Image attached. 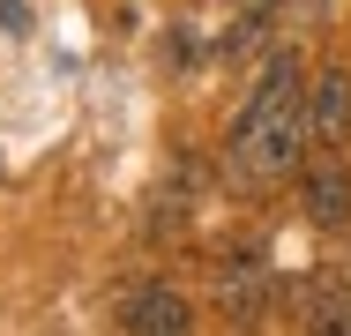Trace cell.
<instances>
[{
	"mask_svg": "<svg viewBox=\"0 0 351 336\" xmlns=\"http://www.w3.org/2000/svg\"><path fill=\"white\" fill-rule=\"evenodd\" d=\"M0 30L23 38V30H30V0H0Z\"/></svg>",
	"mask_w": 351,
	"mask_h": 336,
	"instance_id": "52a82bcc",
	"label": "cell"
},
{
	"mask_svg": "<svg viewBox=\"0 0 351 336\" xmlns=\"http://www.w3.org/2000/svg\"><path fill=\"white\" fill-rule=\"evenodd\" d=\"M344 128H351V75L344 67H322L306 82V134L314 142H344Z\"/></svg>",
	"mask_w": 351,
	"mask_h": 336,
	"instance_id": "7a4b0ae2",
	"label": "cell"
},
{
	"mask_svg": "<svg viewBox=\"0 0 351 336\" xmlns=\"http://www.w3.org/2000/svg\"><path fill=\"white\" fill-rule=\"evenodd\" d=\"M128 329L135 336H195V314H187L180 291L149 284V291H135V307H128Z\"/></svg>",
	"mask_w": 351,
	"mask_h": 336,
	"instance_id": "3957f363",
	"label": "cell"
},
{
	"mask_svg": "<svg viewBox=\"0 0 351 336\" xmlns=\"http://www.w3.org/2000/svg\"><path fill=\"white\" fill-rule=\"evenodd\" d=\"M217 299H224L232 322H254V314H262V269L254 262H224L217 269Z\"/></svg>",
	"mask_w": 351,
	"mask_h": 336,
	"instance_id": "5b68a950",
	"label": "cell"
},
{
	"mask_svg": "<svg viewBox=\"0 0 351 336\" xmlns=\"http://www.w3.org/2000/svg\"><path fill=\"white\" fill-rule=\"evenodd\" d=\"M314 336H351V291L344 284H322L314 291Z\"/></svg>",
	"mask_w": 351,
	"mask_h": 336,
	"instance_id": "8992f818",
	"label": "cell"
},
{
	"mask_svg": "<svg viewBox=\"0 0 351 336\" xmlns=\"http://www.w3.org/2000/svg\"><path fill=\"white\" fill-rule=\"evenodd\" d=\"M344 209H351V172L337 157H322V165L306 172V217H314V224H337Z\"/></svg>",
	"mask_w": 351,
	"mask_h": 336,
	"instance_id": "277c9868",
	"label": "cell"
},
{
	"mask_svg": "<svg viewBox=\"0 0 351 336\" xmlns=\"http://www.w3.org/2000/svg\"><path fill=\"white\" fill-rule=\"evenodd\" d=\"M299 149H306V82H299V60L277 53V60L262 67L239 128H232V157H239V172L277 180V172L299 165Z\"/></svg>",
	"mask_w": 351,
	"mask_h": 336,
	"instance_id": "6da1fadb",
	"label": "cell"
}]
</instances>
